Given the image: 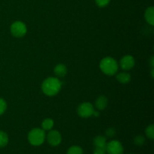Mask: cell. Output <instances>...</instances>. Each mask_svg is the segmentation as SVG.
Segmentation results:
<instances>
[{
  "label": "cell",
  "mask_w": 154,
  "mask_h": 154,
  "mask_svg": "<svg viewBox=\"0 0 154 154\" xmlns=\"http://www.w3.org/2000/svg\"><path fill=\"white\" fill-rule=\"evenodd\" d=\"M95 1L99 8H105L109 4L111 0H95Z\"/></svg>",
  "instance_id": "ffe728a7"
},
{
  "label": "cell",
  "mask_w": 154,
  "mask_h": 154,
  "mask_svg": "<svg viewBox=\"0 0 154 154\" xmlns=\"http://www.w3.org/2000/svg\"><path fill=\"white\" fill-rule=\"evenodd\" d=\"M145 143V138L143 135H137L134 138V144L138 146H142Z\"/></svg>",
  "instance_id": "ac0fdd59"
},
{
  "label": "cell",
  "mask_w": 154,
  "mask_h": 154,
  "mask_svg": "<svg viewBox=\"0 0 154 154\" xmlns=\"http://www.w3.org/2000/svg\"><path fill=\"white\" fill-rule=\"evenodd\" d=\"M94 107L90 102H83L78 106V114L82 118H88L93 116Z\"/></svg>",
  "instance_id": "5b68a950"
},
{
  "label": "cell",
  "mask_w": 154,
  "mask_h": 154,
  "mask_svg": "<svg viewBox=\"0 0 154 154\" xmlns=\"http://www.w3.org/2000/svg\"><path fill=\"white\" fill-rule=\"evenodd\" d=\"M54 125V122L52 119L46 118L43 120L42 123V129L45 131H50L53 129Z\"/></svg>",
  "instance_id": "5bb4252c"
},
{
  "label": "cell",
  "mask_w": 154,
  "mask_h": 154,
  "mask_svg": "<svg viewBox=\"0 0 154 154\" xmlns=\"http://www.w3.org/2000/svg\"><path fill=\"white\" fill-rule=\"evenodd\" d=\"M99 114H99L98 111H94V112H93V116H94V117H99Z\"/></svg>",
  "instance_id": "cb8c5ba5"
},
{
  "label": "cell",
  "mask_w": 154,
  "mask_h": 154,
  "mask_svg": "<svg viewBox=\"0 0 154 154\" xmlns=\"http://www.w3.org/2000/svg\"><path fill=\"white\" fill-rule=\"evenodd\" d=\"M8 135L4 131H0V148L5 147L8 144Z\"/></svg>",
  "instance_id": "9a60e30c"
},
{
  "label": "cell",
  "mask_w": 154,
  "mask_h": 154,
  "mask_svg": "<svg viewBox=\"0 0 154 154\" xmlns=\"http://www.w3.org/2000/svg\"><path fill=\"white\" fill-rule=\"evenodd\" d=\"M93 154H106V150L103 148H96L93 151Z\"/></svg>",
  "instance_id": "7402d4cb"
},
{
  "label": "cell",
  "mask_w": 154,
  "mask_h": 154,
  "mask_svg": "<svg viewBox=\"0 0 154 154\" xmlns=\"http://www.w3.org/2000/svg\"><path fill=\"white\" fill-rule=\"evenodd\" d=\"M47 140L50 145L53 147H57L60 144L62 141V135L57 130H50L47 135Z\"/></svg>",
  "instance_id": "52a82bcc"
},
{
  "label": "cell",
  "mask_w": 154,
  "mask_h": 154,
  "mask_svg": "<svg viewBox=\"0 0 154 154\" xmlns=\"http://www.w3.org/2000/svg\"><path fill=\"white\" fill-rule=\"evenodd\" d=\"M62 88V82L58 78L50 77L45 79L42 84V92L48 96L58 94Z\"/></svg>",
  "instance_id": "6da1fadb"
},
{
  "label": "cell",
  "mask_w": 154,
  "mask_h": 154,
  "mask_svg": "<svg viewBox=\"0 0 154 154\" xmlns=\"http://www.w3.org/2000/svg\"><path fill=\"white\" fill-rule=\"evenodd\" d=\"M135 60L131 55H126L121 58L120 61V66L124 71L131 70L135 66Z\"/></svg>",
  "instance_id": "ba28073f"
},
{
  "label": "cell",
  "mask_w": 154,
  "mask_h": 154,
  "mask_svg": "<svg viewBox=\"0 0 154 154\" xmlns=\"http://www.w3.org/2000/svg\"><path fill=\"white\" fill-rule=\"evenodd\" d=\"M145 134L147 137L150 139L153 140L154 138V126L153 124H150L146 128Z\"/></svg>",
  "instance_id": "e0dca14e"
},
{
  "label": "cell",
  "mask_w": 154,
  "mask_h": 154,
  "mask_svg": "<svg viewBox=\"0 0 154 154\" xmlns=\"http://www.w3.org/2000/svg\"><path fill=\"white\" fill-rule=\"evenodd\" d=\"M116 78H117V80L120 84H126L130 82L131 75L129 73H128V72H120L118 75H117Z\"/></svg>",
  "instance_id": "4fadbf2b"
},
{
  "label": "cell",
  "mask_w": 154,
  "mask_h": 154,
  "mask_svg": "<svg viewBox=\"0 0 154 154\" xmlns=\"http://www.w3.org/2000/svg\"><path fill=\"white\" fill-rule=\"evenodd\" d=\"M67 67L66 66V65L63 64V63H60V64L57 65L56 67L54 68V74L58 78H64L66 74H67Z\"/></svg>",
  "instance_id": "9c48e42d"
},
{
  "label": "cell",
  "mask_w": 154,
  "mask_h": 154,
  "mask_svg": "<svg viewBox=\"0 0 154 154\" xmlns=\"http://www.w3.org/2000/svg\"><path fill=\"white\" fill-rule=\"evenodd\" d=\"M108 99L106 96H100L97 98L96 100V108L99 111H102V110L105 109L108 106Z\"/></svg>",
  "instance_id": "30bf717a"
},
{
  "label": "cell",
  "mask_w": 154,
  "mask_h": 154,
  "mask_svg": "<svg viewBox=\"0 0 154 154\" xmlns=\"http://www.w3.org/2000/svg\"><path fill=\"white\" fill-rule=\"evenodd\" d=\"M7 109V103L2 98H0V116L2 115Z\"/></svg>",
  "instance_id": "d6986e66"
},
{
  "label": "cell",
  "mask_w": 154,
  "mask_h": 154,
  "mask_svg": "<svg viewBox=\"0 0 154 154\" xmlns=\"http://www.w3.org/2000/svg\"><path fill=\"white\" fill-rule=\"evenodd\" d=\"M105 135L108 138H112V137H114L116 135V129L114 127L108 128V129L105 130Z\"/></svg>",
  "instance_id": "44dd1931"
},
{
  "label": "cell",
  "mask_w": 154,
  "mask_h": 154,
  "mask_svg": "<svg viewBox=\"0 0 154 154\" xmlns=\"http://www.w3.org/2000/svg\"><path fill=\"white\" fill-rule=\"evenodd\" d=\"M105 150L108 154H123L124 149L120 141L112 140L110 142L107 143Z\"/></svg>",
  "instance_id": "8992f818"
},
{
  "label": "cell",
  "mask_w": 154,
  "mask_h": 154,
  "mask_svg": "<svg viewBox=\"0 0 154 154\" xmlns=\"http://www.w3.org/2000/svg\"><path fill=\"white\" fill-rule=\"evenodd\" d=\"M153 72H154V68H152V69H151V77H152V78H153V77H154Z\"/></svg>",
  "instance_id": "d4e9b609"
},
{
  "label": "cell",
  "mask_w": 154,
  "mask_h": 154,
  "mask_svg": "<svg viewBox=\"0 0 154 154\" xmlns=\"http://www.w3.org/2000/svg\"><path fill=\"white\" fill-rule=\"evenodd\" d=\"M67 154H84V150L80 146L73 145L68 149Z\"/></svg>",
  "instance_id": "2e32d148"
},
{
  "label": "cell",
  "mask_w": 154,
  "mask_h": 154,
  "mask_svg": "<svg viewBox=\"0 0 154 154\" xmlns=\"http://www.w3.org/2000/svg\"><path fill=\"white\" fill-rule=\"evenodd\" d=\"M93 144L96 148H103L105 149L107 144V139L105 136L98 135L93 139Z\"/></svg>",
  "instance_id": "7c38bea8"
},
{
  "label": "cell",
  "mask_w": 154,
  "mask_h": 154,
  "mask_svg": "<svg viewBox=\"0 0 154 154\" xmlns=\"http://www.w3.org/2000/svg\"><path fill=\"white\" fill-rule=\"evenodd\" d=\"M150 66H151V67L153 68L154 67V57H151V58H150Z\"/></svg>",
  "instance_id": "603a6c76"
},
{
  "label": "cell",
  "mask_w": 154,
  "mask_h": 154,
  "mask_svg": "<svg viewBox=\"0 0 154 154\" xmlns=\"http://www.w3.org/2000/svg\"><path fill=\"white\" fill-rule=\"evenodd\" d=\"M11 32L16 38H22L26 34L27 28L26 24L22 21H15L11 26Z\"/></svg>",
  "instance_id": "277c9868"
},
{
  "label": "cell",
  "mask_w": 154,
  "mask_h": 154,
  "mask_svg": "<svg viewBox=\"0 0 154 154\" xmlns=\"http://www.w3.org/2000/svg\"><path fill=\"white\" fill-rule=\"evenodd\" d=\"M144 18L149 25H154V8L153 6L148 7L146 9L145 13H144Z\"/></svg>",
  "instance_id": "8fae6325"
},
{
  "label": "cell",
  "mask_w": 154,
  "mask_h": 154,
  "mask_svg": "<svg viewBox=\"0 0 154 154\" xmlns=\"http://www.w3.org/2000/svg\"><path fill=\"white\" fill-rule=\"evenodd\" d=\"M46 135L45 131L40 128L32 129L28 134V141L32 145L40 146L45 142Z\"/></svg>",
  "instance_id": "3957f363"
},
{
  "label": "cell",
  "mask_w": 154,
  "mask_h": 154,
  "mask_svg": "<svg viewBox=\"0 0 154 154\" xmlns=\"http://www.w3.org/2000/svg\"><path fill=\"white\" fill-rule=\"evenodd\" d=\"M99 67L101 71L105 75L112 76L115 75L118 71L119 65L115 59L111 57H107L101 60Z\"/></svg>",
  "instance_id": "7a4b0ae2"
}]
</instances>
